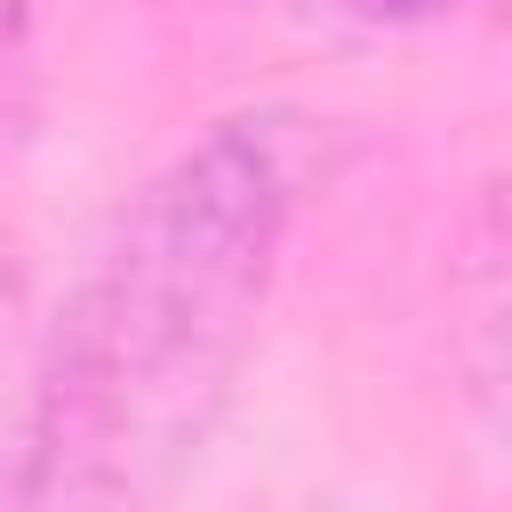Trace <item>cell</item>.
Instances as JSON below:
<instances>
[{"instance_id":"cell-3","label":"cell","mask_w":512,"mask_h":512,"mask_svg":"<svg viewBox=\"0 0 512 512\" xmlns=\"http://www.w3.org/2000/svg\"><path fill=\"white\" fill-rule=\"evenodd\" d=\"M360 8H376V16H400V8H440V0H360ZM456 8V0H448Z\"/></svg>"},{"instance_id":"cell-2","label":"cell","mask_w":512,"mask_h":512,"mask_svg":"<svg viewBox=\"0 0 512 512\" xmlns=\"http://www.w3.org/2000/svg\"><path fill=\"white\" fill-rule=\"evenodd\" d=\"M32 344H16L8 328V296H0V512H24V480H32Z\"/></svg>"},{"instance_id":"cell-1","label":"cell","mask_w":512,"mask_h":512,"mask_svg":"<svg viewBox=\"0 0 512 512\" xmlns=\"http://www.w3.org/2000/svg\"><path fill=\"white\" fill-rule=\"evenodd\" d=\"M312 136L248 104L160 160L32 352L24 512H136L224 400L280 280Z\"/></svg>"}]
</instances>
